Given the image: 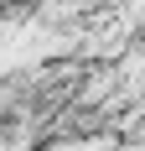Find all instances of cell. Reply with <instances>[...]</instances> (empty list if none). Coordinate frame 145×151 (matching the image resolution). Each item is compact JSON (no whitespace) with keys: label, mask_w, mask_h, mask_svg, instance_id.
Wrapping results in <instances>:
<instances>
[{"label":"cell","mask_w":145,"mask_h":151,"mask_svg":"<svg viewBox=\"0 0 145 151\" xmlns=\"http://www.w3.org/2000/svg\"><path fill=\"white\" fill-rule=\"evenodd\" d=\"M57 151H114V136H88V141H68Z\"/></svg>","instance_id":"6da1fadb"}]
</instances>
